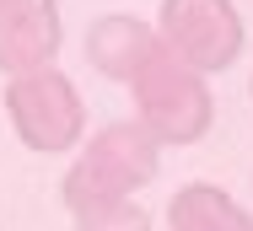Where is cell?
<instances>
[{"label":"cell","mask_w":253,"mask_h":231,"mask_svg":"<svg viewBox=\"0 0 253 231\" xmlns=\"http://www.w3.org/2000/svg\"><path fill=\"white\" fill-rule=\"evenodd\" d=\"M162 156V140L140 124V118H124V124H108L102 135L86 140L81 161H70L65 172V210H86V204H102V199H135V188H146L156 178V161Z\"/></svg>","instance_id":"1"},{"label":"cell","mask_w":253,"mask_h":231,"mask_svg":"<svg viewBox=\"0 0 253 231\" xmlns=\"http://www.w3.org/2000/svg\"><path fill=\"white\" fill-rule=\"evenodd\" d=\"M135 86V118L151 129L162 145H194V140L210 129V86L194 65H183L172 48L156 43V54L129 76Z\"/></svg>","instance_id":"2"},{"label":"cell","mask_w":253,"mask_h":231,"mask_svg":"<svg viewBox=\"0 0 253 231\" xmlns=\"http://www.w3.org/2000/svg\"><path fill=\"white\" fill-rule=\"evenodd\" d=\"M5 118L27 151H43V156H59L86 135V102L54 65L22 70L5 81Z\"/></svg>","instance_id":"3"},{"label":"cell","mask_w":253,"mask_h":231,"mask_svg":"<svg viewBox=\"0 0 253 231\" xmlns=\"http://www.w3.org/2000/svg\"><path fill=\"white\" fill-rule=\"evenodd\" d=\"M162 48H172L183 65H194L200 76H215L237 59L243 48V22L232 11V0H167L162 5Z\"/></svg>","instance_id":"4"},{"label":"cell","mask_w":253,"mask_h":231,"mask_svg":"<svg viewBox=\"0 0 253 231\" xmlns=\"http://www.w3.org/2000/svg\"><path fill=\"white\" fill-rule=\"evenodd\" d=\"M59 54V5L54 0H0V70L22 76L54 65Z\"/></svg>","instance_id":"5"},{"label":"cell","mask_w":253,"mask_h":231,"mask_svg":"<svg viewBox=\"0 0 253 231\" xmlns=\"http://www.w3.org/2000/svg\"><path fill=\"white\" fill-rule=\"evenodd\" d=\"M156 27L146 22H135V16H102L97 27H92V38H86V54H92V65H97L102 76H113V81H129L146 59L156 54Z\"/></svg>","instance_id":"6"},{"label":"cell","mask_w":253,"mask_h":231,"mask_svg":"<svg viewBox=\"0 0 253 231\" xmlns=\"http://www.w3.org/2000/svg\"><path fill=\"white\" fill-rule=\"evenodd\" d=\"M167 226L172 231H253V215L215 183H189L172 193L167 204Z\"/></svg>","instance_id":"7"},{"label":"cell","mask_w":253,"mask_h":231,"mask_svg":"<svg viewBox=\"0 0 253 231\" xmlns=\"http://www.w3.org/2000/svg\"><path fill=\"white\" fill-rule=\"evenodd\" d=\"M70 221H76V231H151L146 210H140L135 199H102V204L76 210Z\"/></svg>","instance_id":"8"}]
</instances>
